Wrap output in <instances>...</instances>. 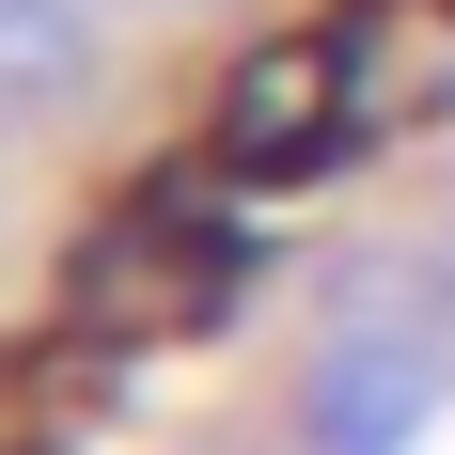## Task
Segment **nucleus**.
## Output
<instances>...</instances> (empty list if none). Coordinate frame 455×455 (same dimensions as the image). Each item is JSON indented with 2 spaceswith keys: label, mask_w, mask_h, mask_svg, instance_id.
<instances>
[{
  "label": "nucleus",
  "mask_w": 455,
  "mask_h": 455,
  "mask_svg": "<svg viewBox=\"0 0 455 455\" xmlns=\"http://www.w3.org/2000/svg\"><path fill=\"white\" fill-rule=\"evenodd\" d=\"M235 283H251V235H235L220 204H188V173H157V188H126V204L63 251V330L157 346V330H204Z\"/></svg>",
  "instance_id": "obj_1"
},
{
  "label": "nucleus",
  "mask_w": 455,
  "mask_h": 455,
  "mask_svg": "<svg viewBox=\"0 0 455 455\" xmlns=\"http://www.w3.org/2000/svg\"><path fill=\"white\" fill-rule=\"evenodd\" d=\"M362 32H377V0H330V16L267 32V47L220 79V110H204V157H220V173H315L330 141H346V79H362Z\"/></svg>",
  "instance_id": "obj_2"
},
{
  "label": "nucleus",
  "mask_w": 455,
  "mask_h": 455,
  "mask_svg": "<svg viewBox=\"0 0 455 455\" xmlns=\"http://www.w3.org/2000/svg\"><path fill=\"white\" fill-rule=\"evenodd\" d=\"M94 94V0H0V126H47Z\"/></svg>",
  "instance_id": "obj_3"
},
{
  "label": "nucleus",
  "mask_w": 455,
  "mask_h": 455,
  "mask_svg": "<svg viewBox=\"0 0 455 455\" xmlns=\"http://www.w3.org/2000/svg\"><path fill=\"white\" fill-rule=\"evenodd\" d=\"M47 409H79V377H63V346H0V455L32 440Z\"/></svg>",
  "instance_id": "obj_4"
}]
</instances>
